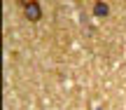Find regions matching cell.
Listing matches in <instances>:
<instances>
[{"label": "cell", "instance_id": "6da1fadb", "mask_svg": "<svg viewBox=\"0 0 126 110\" xmlns=\"http://www.w3.org/2000/svg\"><path fill=\"white\" fill-rule=\"evenodd\" d=\"M23 14H26V19L28 21H40V17H42V9H40V2H35V0H23Z\"/></svg>", "mask_w": 126, "mask_h": 110}, {"label": "cell", "instance_id": "7a4b0ae2", "mask_svg": "<svg viewBox=\"0 0 126 110\" xmlns=\"http://www.w3.org/2000/svg\"><path fill=\"white\" fill-rule=\"evenodd\" d=\"M94 14L103 19V17H108V14H110V7L103 2V0H96V5H94Z\"/></svg>", "mask_w": 126, "mask_h": 110}]
</instances>
